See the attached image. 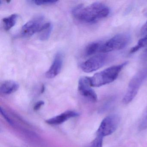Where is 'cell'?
Returning a JSON list of instances; mask_svg holds the SVG:
<instances>
[{"label":"cell","mask_w":147,"mask_h":147,"mask_svg":"<svg viewBox=\"0 0 147 147\" xmlns=\"http://www.w3.org/2000/svg\"><path fill=\"white\" fill-rule=\"evenodd\" d=\"M109 13V7L100 2H95L88 6L79 5L72 11L75 18L88 24L97 23L107 17Z\"/></svg>","instance_id":"1"},{"label":"cell","mask_w":147,"mask_h":147,"mask_svg":"<svg viewBox=\"0 0 147 147\" xmlns=\"http://www.w3.org/2000/svg\"><path fill=\"white\" fill-rule=\"evenodd\" d=\"M127 62L112 66L103 71L95 74L92 77H88L89 83L92 87H98L109 84L116 80Z\"/></svg>","instance_id":"2"},{"label":"cell","mask_w":147,"mask_h":147,"mask_svg":"<svg viewBox=\"0 0 147 147\" xmlns=\"http://www.w3.org/2000/svg\"><path fill=\"white\" fill-rule=\"evenodd\" d=\"M147 80V65L140 69L131 79L128 85L126 93L123 100L125 105L130 103L137 94L139 88Z\"/></svg>","instance_id":"3"},{"label":"cell","mask_w":147,"mask_h":147,"mask_svg":"<svg viewBox=\"0 0 147 147\" xmlns=\"http://www.w3.org/2000/svg\"><path fill=\"white\" fill-rule=\"evenodd\" d=\"M131 37L127 33H122L116 35L105 43H102L99 53H106L111 51L123 49L129 43Z\"/></svg>","instance_id":"4"},{"label":"cell","mask_w":147,"mask_h":147,"mask_svg":"<svg viewBox=\"0 0 147 147\" xmlns=\"http://www.w3.org/2000/svg\"><path fill=\"white\" fill-rule=\"evenodd\" d=\"M120 121V117L117 114H112L106 117L100 125L97 136L104 138L111 135L117 129Z\"/></svg>","instance_id":"5"},{"label":"cell","mask_w":147,"mask_h":147,"mask_svg":"<svg viewBox=\"0 0 147 147\" xmlns=\"http://www.w3.org/2000/svg\"><path fill=\"white\" fill-rule=\"evenodd\" d=\"M109 59L108 55L99 54L92 57L80 65L82 70L86 73L94 72L102 67Z\"/></svg>","instance_id":"6"},{"label":"cell","mask_w":147,"mask_h":147,"mask_svg":"<svg viewBox=\"0 0 147 147\" xmlns=\"http://www.w3.org/2000/svg\"><path fill=\"white\" fill-rule=\"evenodd\" d=\"M42 15H38L26 22L22 27L21 34L23 37H30L39 32L45 23Z\"/></svg>","instance_id":"7"},{"label":"cell","mask_w":147,"mask_h":147,"mask_svg":"<svg viewBox=\"0 0 147 147\" xmlns=\"http://www.w3.org/2000/svg\"><path fill=\"white\" fill-rule=\"evenodd\" d=\"M89 82L88 77H82L80 78L78 82V91L81 94L92 102L97 100L96 93L92 89Z\"/></svg>","instance_id":"8"},{"label":"cell","mask_w":147,"mask_h":147,"mask_svg":"<svg viewBox=\"0 0 147 147\" xmlns=\"http://www.w3.org/2000/svg\"><path fill=\"white\" fill-rule=\"evenodd\" d=\"M63 64V55L61 52H57L54 57L51 66L46 72L45 76L48 79H53L57 76L61 71Z\"/></svg>","instance_id":"9"},{"label":"cell","mask_w":147,"mask_h":147,"mask_svg":"<svg viewBox=\"0 0 147 147\" xmlns=\"http://www.w3.org/2000/svg\"><path fill=\"white\" fill-rule=\"evenodd\" d=\"M79 114L74 111H67L59 115L47 119L46 123L51 125H58L72 118L79 116Z\"/></svg>","instance_id":"10"},{"label":"cell","mask_w":147,"mask_h":147,"mask_svg":"<svg viewBox=\"0 0 147 147\" xmlns=\"http://www.w3.org/2000/svg\"><path fill=\"white\" fill-rule=\"evenodd\" d=\"M19 85L18 82L13 80H6L3 82L0 87V91L4 94H11L18 91Z\"/></svg>","instance_id":"11"},{"label":"cell","mask_w":147,"mask_h":147,"mask_svg":"<svg viewBox=\"0 0 147 147\" xmlns=\"http://www.w3.org/2000/svg\"><path fill=\"white\" fill-rule=\"evenodd\" d=\"M53 30V26L50 22H46L43 26L39 33V38L42 41H46L49 38Z\"/></svg>","instance_id":"12"},{"label":"cell","mask_w":147,"mask_h":147,"mask_svg":"<svg viewBox=\"0 0 147 147\" xmlns=\"http://www.w3.org/2000/svg\"><path fill=\"white\" fill-rule=\"evenodd\" d=\"M18 18V14H12L8 17L2 19L3 27L6 31L10 30L13 26H15Z\"/></svg>","instance_id":"13"},{"label":"cell","mask_w":147,"mask_h":147,"mask_svg":"<svg viewBox=\"0 0 147 147\" xmlns=\"http://www.w3.org/2000/svg\"><path fill=\"white\" fill-rule=\"evenodd\" d=\"M102 43L101 42H94L88 44L85 49V55L89 56L99 53L100 49Z\"/></svg>","instance_id":"14"},{"label":"cell","mask_w":147,"mask_h":147,"mask_svg":"<svg viewBox=\"0 0 147 147\" xmlns=\"http://www.w3.org/2000/svg\"><path fill=\"white\" fill-rule=\"evenodd\" d=\"M147 46V36H145L144 38L140 39L137 44L131 49L130 51L131 53H134L139 50L141 48H143Z\"/></svg>","instance_id":"15"},{"label":"cell","mask_w":147,"mask_h":147,"mask_svg":"<svg viewBox=\"0 0 147 147\" xmlns=\"http://www.w3.org/2000/svg\"><path fill=\"white\" fill-rule=\"evenodd\" d=\"M58 1L55 0H40V1H32L31 2L37 5H54L58 2Z\"/></svg>","instance_id":"16"},{"label":"cell","mask_w":147,"mask_h":147,"mask_svg":"<svg viewBox=\"0 0 147 147\" xmlns=\"http://www.w3.org/2000/svg\"><path fill=\"white\" fill-rule=\"evenodd\" d=\"M103 138L100 136H97L95 139L90 144L89 147H102Z\"/></svg>","instance_id":"17"},{"label":"cell","mask_w":147,"mask_h":147,"mask_svg":"<svg viewBox=\"0 0 147 147\" xmlns=\"http://www.w3.org/2000/svg\"><path fill=\"white\" fill-rule=\"evenodd\" d=\"M139 129L140 130L147 129V107L139 124Z\"/></svg>","instance_id":"18"},{"label":"cell","mask_w":147,"mask_h":147,"mask_svg":"<svg viewBox=\"0 0 147 147\" xmlns=\"http://www.w3.org/2000/svg\"><path fill=\"white\" fill-rule=\"evenodd\" d=\"M0 111H1V115H2V116L5 118V119L7 120V121L8 123H9L10 124H13L12 121L11 120V119H10V118H9V117L7 116V114H6L5 112V111H4V110L2 109V108H1V109H0Z\"/></svg>","instance_id":"19"},{"label":"cell","mask_w":147,"mask_h":147,"mask_svg":"<svg viewBox=\"0 0 147 147\" xmlns=\"http://www.w3.org/2000/svg\"><path fill=\"white\" fill-rule=\"evenodd\" d=\"M45 103L42 100H40V101H38L37 103H36L34 107V110L36 111L39 110L44 105Z\"/></svg>","instance_id":"20"},{"label":"cell","mask_w":147,"mask_h":147,"mask_svg":"<svg viewBox=\"0 0 147 147\" xmlns=\"http://www.w3.org/2000/svg\"><path fill=\"white\" fill-rule=\"evenodd\" d=\"M141 34L145 36H147V21L141 29Z\"/></svg>","instance_id":"21"}]
</instances>
